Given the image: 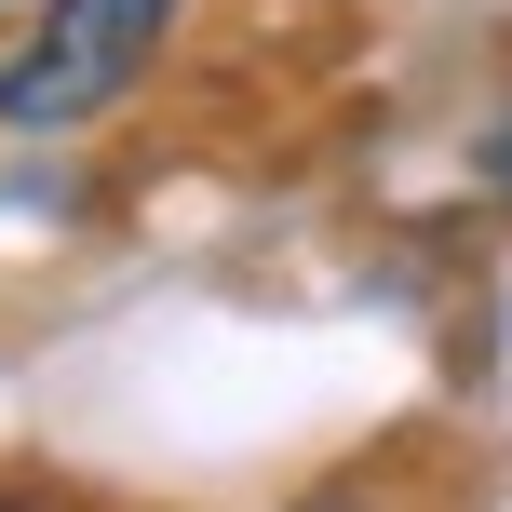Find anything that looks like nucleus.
Here are the masks:
<instances>
[{
  "mask_svg": "<svg viewBox=\"0 0 512 512\" xmlns=\"http://www.w3.org/2000/svg\"><path fill=\"white\" fill-rule=\"evenodd\" d=\"M324 512H337V499H324Z\"/></svg>",
  "mask_w": 512,
  "mask_h": 512,
  "instance_id": "obj_3",
  "label": "nucleus"
},
{
  "mask_svg": "<svg viewBox=\"0 0 512 512\" xmlns=\"http://www.w3.org/2000/svg\"><path fill=\"white\" fill-rule=\"evenodd\" d=\"M162 27H176V0H54V14L27 27V54L0 68V122L14 135L95 122L108 95H135V68L162 54Z\"/></svg>",
  "mask_w": 512,
  "mask_h": 512,
  "instance_id": "obj_1",
  "label": "nucleus"
},
{
  "mask_svg": "<svg viewBox=\"0 0 512 512\" xmlns=\"http://www.w3.org/2000/svg\"><path fill=\"white\" fill-rule=\"evenodd\" d=\"M486 162H499V176H512V122H499V149H486Z\"/></svg>",
  "mask_w": 512,
  "mask_h": 512,
  "instance_id": "obj_2",
  "label": "nucleus"
}]
</instances>
